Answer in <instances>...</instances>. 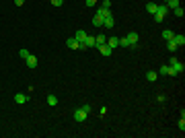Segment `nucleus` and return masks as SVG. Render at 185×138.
I'll return each mask as SVG.
<instances>
[{"label":"nucleus","mask_w":185,"mask_h":138,"mask_svg":"<svg viewBox=\"0 0 185 138\" xmlns=\"http://www.w3.org/2000/svg\"><path fill=\"white\" fill-rule=\"evenodd\" d=\"M169 13V8H167V4H156V13L152 14V17H154V21L156 23H160L164 19V14Z\"/></svg>","instance_id":"obj_1"},{"label":"nucleus","mask_w":185,"mask_h":138,"mask_svg":"<svg viewBox=\"0 0 185 138\" xmlns=\"http://www.w3.org/2000/svg\"><path fill=\"white\" fill-rule=\"evenodd\" d=\"M171 68L175 70L177 74H181V72L185 70V64H183V62H179L177 58H171Z\"/></svg>","instance_id":"obj_2"},{"label":"nucleus","mask_w":185,"mask_h":138,"mask_svg":"<svg viewBox=\"0 0 185 138\" xmlns=\"http://www.w3.org/2000/svg\"><path fill=\"white\" fill-rule=\"evenodd\" d=\"M87 35H89V33H87L84 29H78V31H76V33H74V39H76V41H78V43H80V45H82V43L87 41ZM82 49H84V48H82Z\"/></svg>","instance_id":"obj_3"},{"label":"nucleus","mask_w":185,"mask_h":138,"mask_svg":"<svg viewBox=\"0 0 185 138\" xmlns=\"http://www.w3.org/2000/svg\"><path fill=\"white\" fill-rule=\"evenodd\" d=\"M66 45H68L70 49H82V45H80V43H78V41H76V39H74V35L66 39Z\"/></svg>","instance_id":"obj_4"},{"label":"nucleus","mask_w":185,"mask_h":138,"mask_svg":"<svg viewBox=\"0 0 185 138\" xmlns=\"http://www.w3.org/2000/svg\"><path fill=\"white\" fill-rule=\"evenodd\" d=\"M158 74H169V76H177V72H175V70L171 68V66H160V68H158Z\"/></svg>","instance_id":"obj_5"},{"label":"nucleus","mask_w":185,"mask_h":138,"mask_svg":"<svg viewBox=\"0 0 185 138\" xmlns=\"http://www.w3.org/2000/svg\"><path fill=\"white\" fill-rule=\"evenodd\" d=\"M105 43H107V45H109L111 49H115L117 45H119V37H115V35H111V37H107V41H105Z\"/></svg>","instance_id":"obj_6"},{"label":"nucleus","mask_w":185,"mask_h":138,"mask_svg":"<svg viewBox=\"0 0 185 138\" xmlns=\"http://www.w3.org/2000/svg\"><path fill=\"white\" fill-rule=\"evenodd\" d=\"M74 120L76 122H84V120H87V111H82L80 107H78V109L74 111Z\"/></svg>","instance_id":"obj_7"},{"label":"nucleus","mask_w":185,"mask_h":138,"mask_svg":"<svg viewBox=\"0 0 185 138\" xmlns=\"http://www.w3.org/2000/svg\"><path fill=\"white\" fill-rule=\"evenodd\" d=\"M97 49L101 52V56H111V54H113V49H111L109 45H107V43H103V45H99Z\"/></svg>","instance_id":"obj_8"},{"label":"nucleus","mask_w":185,"mask_h":138,"mask_svg":"<svg viewBox=\"0 0 185 138\" xmlns=\"http://www.w3.org/2000/svg\"><path fill=\"white\" fill-rule=\"evenodd\" d=\"M103 27H107V29H113V27H115V19H113V14H111V17H105Z\"/></svg>","instance_id":"obj_9"},{"label":"nucleus","mask_w":185,"mask_h":138,"mask_svg":"<svg viewBox=\"0 0 185 138\" xmlns=\"http://www.w3.org/2000/svg\"><path fill=\"white\" fill-rule=\"evenodd\" d=\"M82 48H84V49L95 48V37H93V35H87V41L82 43Z\"/></svg>","instance_id":"obj_10"},{"label":"nucleus","mask_w":185,"mask_h":138,"mask_svg":"<svg viewBox=\"0 0 185 138\" xmlns=\"http://www.w3.org/2000/svg\"><path fill=\"white\" fill-rule=\"evenodd\" d=\"M173 41L177 43L179 48H183V45H185V37H183L181 33H175V35H173Z\"/></svg>","instance_id":"obj_11"},{"label":"nucleus","mask_w":185,"mask_h":138,"mask_svg":"<svg viewBox=\"0 0 185 138\" xmlns=\"http://www.w3.org/2000/svg\"><path fill=\"white\" fill-rule=\"evenodd\" d=\"M25 62H27V66H29V68H35V66H37V58H35L33 54H29L27 58H25Z\"/></svg>","instance_id":"obj_12"},{"label":"nucleus","mask_w":185,"mask_h":138,"mask_svg":"<svg viewBox=\"0 0 185 138\" xmlns=\"http://www.w3.org/2000/svg\"><path fill=\"white\" fill-rule=\"evenodd\" d=\"M125 39L130 41V45H136V43H138V39H140V35L132 31V33H128V37H125Z\"/></svg>","instance_id":"obj_13"},{"label":"nucleus","mask_w":185,"mask_h":138,"mask_svg":"<svg viewBox=\"0 0 185 138\" xmlns=\"http://www.w3.org/2000/svg\"><path fill=\"white\" fill-rule=\"evenodd\" d=\"M14 101H17L19 105H23V103H27V101H29V97L23 95V93H17V95H14Z\"/></svg>","instance_id":"obj_14"},{"label":"nucleus","mask_w":185,"mask_h":138,"mask_svg":"<svg viewBox=\"0 0 185 138\" xmlns=\"http://www.w3.org/2000/svg\"><path fill=\"white\" fill-rule=\"evenodd\" d=\"M103 21H105V19H103L101 14H95V17H93V25H95V27H103Z\"/></svg>","instance_id":"obj_15"},{"label":"nucleus","mask_w":185,"mask_h":138,"mask_svg":"<svg viewBox=\"0 0 185 138\" xmlns=\"http://www.w3.org/2000/svg\"><path fill=\"white\" fill-rule=\"evenodd\" d=\"M164 4H167V8H169V10H171V8H177V6H181V2H179V0H167Z\"/></svg>","instance_id":"obj_16"},{"label":"nucleus","mask_w":185,"mask_h":138,"mask_svg":"<svg viewBox=\"0 0 185 138\" xmlns=\"http://www.w3.org/2000/svg\"><path fill=\"white\" fill-rule=\"evenodd\" d=\"M146 78H148V81H150V83H156L158 74H156V72H154V70H148V72H146Z\"/></svg>","instance_id":"obj_17"},{"label":"nucleus","mask_w":185,"mask_h":138,"mask_svg":"<svg viewBox=\"0 0 185 138\" xmlns=\"http://www.w3.org/2000/svg\"><path fill=\"white\" fill-rule=\"evenodd\" d=\"M107 41V37L105 35H97L95 37V48H99V45H103V43Z\"/></svg>","instance_id":"obj_18"},{"label":"nucleus","mask_w":185,"mask_h":138,"mask_svg":"<svg viewBox=\"0 0 185 138\" xmlns=\"http://www.w3.org/2000/svg\"><path fill=\"white\" fill-rule=\"evenodd\" d=\"M173 35H175V33H173L171 29H164V31H163V39H164V41H169V39H173Z\"/></svg>","instance_id":"obj_19"},{"label":"nucleus","mask_w":185,"mask_h":138,"mask_svg":"<svg viewBox=\"0 0 185 138\" xmlns=\"http://www.w3.org/2000/svg\"><path fill=\"white\" fill-rule=\"evenodd\" d=\"M167 48H169V52H177L179 49V45L175 41H173V39H169V41H167Z\"/></svg>","instance_id":"obj_20"},{"label":"nucleus","mask_w":185,"mask_h":138,"mask_svg":"<svg viewBox=\"0 0 185 138\" xmlns=\"http://www.w3.org/2000/svg\"><path fill=\"white\" fill-rule=\"evenodd\" d=\"M48 103H49V107H56V105H58V97L56 95H48Z\"/></svg>","instance_id":"obj_21"},{"label":"nucleus","mask_w":185,"mask_h":138,"mask_svg":"<svg viewBox=\"0 0 185 138\" xmlns=\"http://www.w3.org/2000/svg\"><path fill=\"white\" fill-rule=\"evenodd\" d=\"M146 10H148V14H154L156 13V4H154V2H148V4H146Z\"/></svg>","instance_id":"obj_22"},{"label":"nucleus","mask_w":185,"mask_h":138,"mask_svg":"<svg viewBox=\"0 0 185 138\" xmlns=\"http://www.w3.org/2000/svg\"><path fill=\"white\" fill-rule=\"evenodd\" d=\"M173 14H175V17H183V8H181V6L173 8Z\"/></svg>","instance_id":"obj_23"},{"label":"nucleus","mask_w":185,"mask_h":138,"mask_svg":"<svg viewBox=\"0 0 185 138\" xmlns=\"http://www.w3.org/2000/svg\"><path fill=\"white\" fill-rule=\"evenodd\" d=\"M119 45H121V48H130V41H128L125 37H121V39H119Z\"/></svg>","instance_id":"obj_24"},{"label":"nucleus","mask_w":185,"mask_h":138,"mask_svg":"<svg viewBox=\"0 0 185 138\" xmlns=\"http://www.w3.org/2000/svg\"><path fill=\"white\" fill-rule=\"evenodd\" d=\"M101 6L103 8H111V0H101Z\"/></svg>","instance_id":"obj_25"},{"label":"nucleus","mask_w":185,"mask_h":138,"mask_svg":"<svg viewBox=\"0 0 185 138\" xmlns=\"http://www.w3.org/2000/svg\"><path fill=\"white\" fill-rule=\"evenodd\" d=\"M179 130L185 132V117H181V120H179Z\"/></svg>","instance_id":"obj_26"},{"label":"nucleus","mask_w":185,"mask_h":138,"mask_svg":"<svg viewBox=\"0 0 185 138\" xmlns=\"http://www.w3.org/2000/svg\"><path fill=\"white\" fill-rule=\"evenodd\" d=\"M19 54H21V58H23V60H25V58H27V56H29V49H21Z\"/></svg>","instance_id":"obj_27"},{"label":"nucleus","mask_w":185,"mask_h":138,"mask_svg":"<svg viewBox=\"0 0 185 138\" xmlns=\"http://www.w3.org/2000/svg\"><path fill=\"white\" fill-rule=\"evenodd\" d=\"M80 109H82V111H87V113H89V111H91V105H89V103H84V105H82V107H80Z\"/></svg>","instance_id":"obj_28"},{"label":"nucleus","mask_w":185,"mask_h":138,"mask_svg":"<svg viewBox=\"0 0 185 138\" xmlns=\"http://www.w3.org/2000/svg\"><path fill=\"white\" fill-rule=\"evenodd\" d=\"M62 2H64V0H52V4H54V6H62Z\"/></svg>","instance_id":"obj_29"},{"label":"nucleus","mask_w":185,"mask_h":138,"mask_svg":"<svg viewBox=\"0 0 185 138\" xmlns=\"http://www.w3.org/2000/svg\"><path fill=\"white\" fill-rule=\"evenodd\" d=\"M97 4V0H87V6H95Z\"/></svg>","instance_id":"obj_30"},{"label":"nucleus","mask_w":185,"mask_h":138,"mask_svg":"<svg viewBox=\"0 0 185 138\" xmlns=\"http://www.w3.org/2000/svg\"><path fill=\"white\" fill-rule=\"evenodd\" d=\"M23 2H25V0H14V4H17V6H23Z\"/></svg>","instance_id":"obj_31"}]
</instances>
